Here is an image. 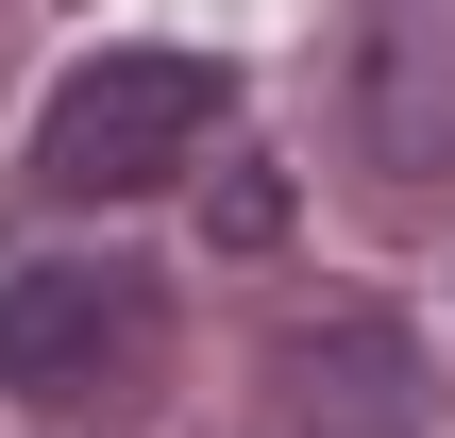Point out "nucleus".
I'll return each mask as SVG.
<instances>
[{
    "label": "nucleus",
    "instance_id": "1",
    "mask_svg": "<svg viewBox=\"0 0 455 438\" xmlns=\"http://www.w3.org/2000/svg\"><path fill=\"white\" fill-rule=\"evenodd\" d=\"M220 101L236 84L203 51H101V68H68L51 118H34V203H135V186H169L220 135Z\"/></svg>",
    "mask_w": 455,
    "mask_h": 438
},
{
    "label": "nucleus",
    "instance_id": "2",
    "mask_svg": "<svg viewBox=\"0 0 455 438\" xmlns=\"http://www.w3.org/2000/svg\"><path fill=\"white\" fill-rule=\"evenodd\" d=\"M152 354V270L135 253H51V270H17L0 287V388L17 405H101L118 371Z\"/></svg>",
    "mask_w": 455,
    "mask_h": 438
},
{
    "label": "nucleus",
    "instance_id": "3",
    "mask_svg": "<svg viewBox=\"0 0 455 438\" xmlns=\"http://www.w3.org/2000/svg\"><path fill=\"white\" fill-rule=\"evenodd\" d=\"M355 135H371V169H405V186H439L455 169V0H371V51H355Z\"/></svg>",
    "mask_w": 455,
    "mask_h": 438
},
{
    "label": "nucleus",
    "instance_id": "4",
    "mask_svg": "<svg viewBox=\"0 0 455 438\" xmlns=\"http://www.w3.org/2000/svg\"><path fill=\"white\" fill-rule=\"evenodd\" d=\"M287 388H304L321 438H405V338H388V321H321V338L287 354Z\"/></svg>",
    "mask_w": 455,
    "mask_h": 438
},
{
    "label": "nucleus",
    "instance_id": "5",
    "mask_svg": "<svg viewBox=\"0 0 455 438\" xmlns=\"http://www.w3.org/2000/svg\"><path fill=\"white\" fill-rule=\"evenodd\" d=\"M270 219H287V186H270V169H220V236H236V253H253V236H270Z\"/></svg>",
    "mask_w": 455,
    "mask_h": 438
}]
</instances>
